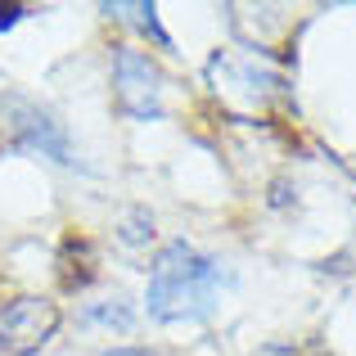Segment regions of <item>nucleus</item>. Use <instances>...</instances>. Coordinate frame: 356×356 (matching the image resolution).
Segmentation results:
<instances>
[{
  "label": "nucleus",
  "mask_w": 356,
  "mask_h": 356,
  "mask_svg": "<svg viewBox=\"0 0 356 356\" xmlns=\"http://www.w3.org/2000/svg\"><path fill=\"white\" fill-rule=\"evenodd\" d=\"M235 284L230 266L217 252L190 239H167L149 261L145 280V316L163 330L176 325H208L221 312V293Z\"/></svg>",
  "instance_id": "1"
},
{
  "label": "nucleus",
  "mask_w": 356,
  "mask_h": 356,
  "mask_svg": "<svg viewBox=\"0 0 356 356\" xmlns=\"http://www.w3.org/2000/svg\"><path fill=\"white\" fill-rule=\"evenodd\" d=\"M0 140L14 154H32L45 163L63 167V172H86V163L72 149L68 127L59 122L54 108H45L41 99L18 95V90H0Z\"/></svg>",
  "instance_id": "2"
},
{
  "label": "nucleus",
  "mask_w": 356,
  "mask_h": 356,
  "mask_svg": "<svg viewBox=\"0 0 356 356\" xmlns=\"http://www.w3.org/2000/svg\"><path fill=\"white\" fill-rule=\"evenodd\" d=\"M108 86H113V108L127 122H163L167 118V72L140 45H113Z\"/></svg>",
  "instance_id": "3"
},
{
  "label": "nucleus",
  "mask_w": 356,
  "mask_h": 356,
  "mask_svg": "<svg viewBox=\"0 0 356 356\" xmlns=\"http://www.w3.org/2000/svg\"><path fill=\"white\" fill-rule=\"evenodd\" d=\"M63 330V307L45 293L0 298V356H41Z\"/></svg>",
  "instance_id": "4"
},
{
  "label": "nucleus",
  "mask_w": 356,
  "mask_h": 356,
  "mask_svg": "<svg viewBox=\"0 0 356 356\" xmlns=\"http://www.w3.org/2000/svg\"><path fill=\"white\" fill-rule=\"evenodd\" d=\"M99 275V252L95 243L86 235H68L59 248V284L68 289V293H81V289H90Z\"/></svg>",
  "instance_id": "5"
},
{
  "label": "nucleus",
  "mask_w": 356,
  "mask_h": 356,
  "mask_svg": "<svg viewBox=\"0 0 356 356\" xmlns=\"http://www.w3.org/2000/svg\"><path fill=\"white\" fill-rule=\"evenodd\" d=\"M99 14L113 18V23H131L140 36H145V41H154L158 50H167V54L176 50L172 32H167L163 18H158V5H149V0H127V5H99Z\"/></svg>",
  "instance_id": "6"
},
{
  "label": "nucleus",
  "mask_w": 356,
  "mask_h": 356,
  "mask_svg": "<svg viewBox=\"0 0 356 356\" xmlns=\"http://www.w3.org/2000/svg\"><path fill=\"white\" fill-rule=\"evenodd\" d=\"M136 307L127 298H104V302H86L81 307V325L90 330H108V334H131L136 330Z\"/></svg>",
  "instance_id": "7"
},
{
  "label": "nucleus",
  "mask_w": 356,
  "mask_h": 356,
  "mask_svg": "<svg viewBox=\"0 0 356 356\" xmlns=\"http://www.w3.org/2000/svg\"><path fill=\"white\" fill-rule=\"evenodd\" d=\"M118 239L127 243V248H145V243L158 239V217L149 208H127L118 217Z\"/></svg>",
  "instance_id": "8"
},
{
  "label": "nucleus",
  "mask_w": 356,
  "mask_h": 356,
  "mask_svg": "<svg viewBox=\"0 0 356 356\" xmlns=\"http://www.w3.org/2000/svg\"><path fill=\"white\" fill-rule=\"evenodd\" d=\"M32 14V5H18V0H0V36L5 32H14L23 18Z\"/></svg>",
  "instance_id": "9"
},
{
  "label": "nucleus",
  "mask_w": 356,
  "mask_h": 356,
  "mask_svg": "<svg viewBox=\"0 0 356 356\" xmlns=\"http://www.w3.org/2000/svg\"><path fill=\"white\" fill-rule=\"evenodd\" d=\"M270 208H289V203H298V185L293 181H270Z\"/></svg>",
  "instance_id": "10"
},
{
  "label": "nucleus",
  "mask_w": 356,
  "mask_h": 356,
  "mask_svg": "<svg viewBox=\"0 0 356 356\" xmlns=\"http://www.w3.org/2000/svg\"><path fill=\"white\" fill-rule=\"evenodd\" d=\"M99 356H167V352H158V348H136V343H122V348H104Z\"/></svg>",
  "instance_id": "11"
}]
</instances>
